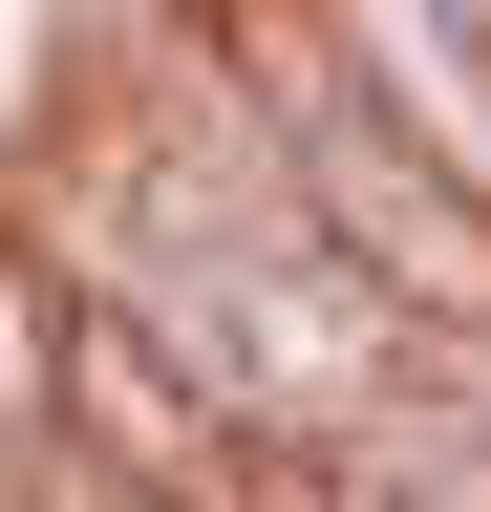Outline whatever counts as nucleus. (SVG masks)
Instances as JSON below:
<instances>
[{"label": "nucleus", "instance_id": "3", "mask_svg": "<svg viewBox=\"0 0 491 512\" xmlns=\"http://www.w3.org/2000/svg\"><path fill=\"white\" fill-rule=\"evenodd\" d=\"M65 470V256L0 235V512Z\"/></svg>", "mask_w": 491, "mask_h": 512}, {"label": "nucleus", "instance_id": "4", "mask_svg": "<svg viewBox=\"0 0 491 512\" xmlns=\"http://www.w3.org/2000/svg\"><path fill=\"white\" fill-rule=\"evenodd\" d=\"M22 512H171V491H86V470H43V491H22Z\"/></svg>", "mask_w": 491, "mask_h": 512}, {"label": "nucleus", "instance_id": "2", "mask_svg": "<svg viewBox=\"0 0 491 512\" xmlns=\"http://www.w3.org/2000/svg\"><path fill=\"white\" fill-rule=\"evenodd\" d=\"M65 470L86 491H171V512L235 491V406L171 363V320L107 299V278H65Z\"/></svg>", "mask_w": 491, "mask_h": 512}, {"label": "nucleus", "instance_id": "1", "mask_svg": "<svg viewBox=\"0 0 491 512\" xmlns=\"http://www.w3.org/2000/svg\"><path fill=\"white\" fill-rule=\"evenodd\" d=\"M214 22H235V64H257V150H278V192H299V235L363 278V320H385V342H491V235L449 214V171H427L278 0H214Z\"/></svg>", "mask_w": 491, "mask_h": 512}]
</instances>
